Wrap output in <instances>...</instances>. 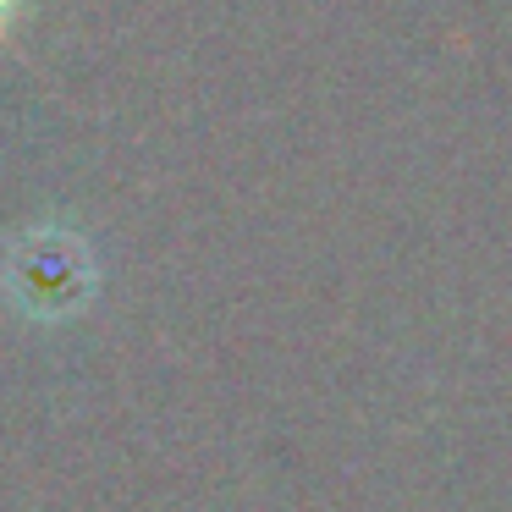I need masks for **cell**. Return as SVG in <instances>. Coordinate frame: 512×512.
I'll return each mask as SVG.
<instances>
[{
	"label": "cell",
	"mask_w": 512,
	"mask_h": 512,
	"mask_svg": "<svg viewBox=\"0 0 512 512\" xmlns=\"http://www.w3.org/2000/svg\"><path fill=\"white\" fill-rule=\"evenodd\" d=\"M17 12H23V0H0V39H6V28H12Z\"/></svg>",
	"instance_id": "7a4b0ae2"
},
{
	"label": "cell",
	"mask_w": 512,
	"mask_h": 512,
	"mask_svg": "<svg viewBox=\"0 0 512 512\" xmlns=\"http://www.w3.org/2000/svg\"><path fill=\"white\" fill-rule=\"evenodd\" d=\"M6 287L28 314H67L72 303H83V287H89L83 248L61 232H28L6 254Z\"/></svg>",
	"instance_id": "6da1fadb"
}]
</instances>
